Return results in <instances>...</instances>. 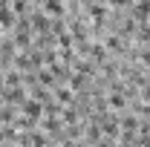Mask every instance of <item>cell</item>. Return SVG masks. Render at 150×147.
<instances>
[{
	"mask_svg": "<svg viewBox=\"0 0 150 147\" xmlns=\"http://www.w3.org/2000/svg\"><path fill=\"white\" fill-rule=\"evenodd\" d=\"M23 112H26V115H32V118H38L40 104H38V101H26V104H23Z\"/></svg>",
	"mask_w": 150,
	"mask_h": 147,
	"instance_id": "cell-1",
	"label": "cell"
},
{
	"mask_svg": "<svg viewBox=\"0 0 150 147\" xmlns=\"http://www.w3.org/2000/svg\"><path fill=\"white\" fill-rule=\"evenodd\" d=\"M58 98L61 101H69V90H58Z\"/></svg>",
	"mask_w": 150,
	"mask_h": 147,
	"instance_id": "cell-2",
	"label": "cell"
}]
</instances>
